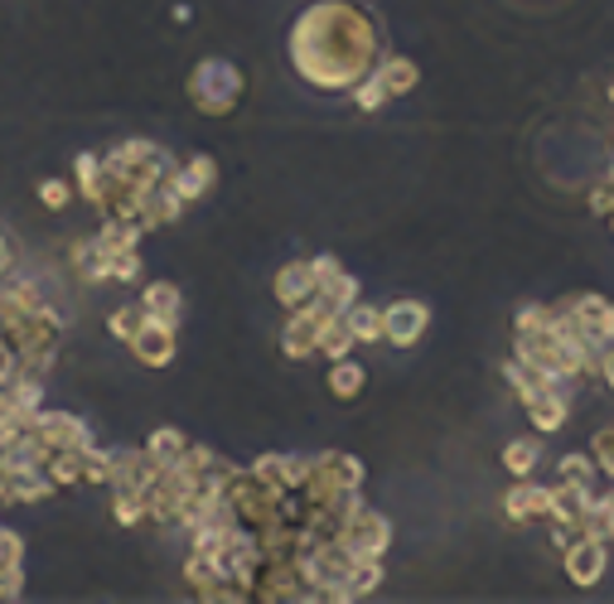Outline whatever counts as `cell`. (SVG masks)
I'll return each instance as SVG.
<instances>
[{"instance_id": "9a60e30c", "label": "cell", "mask_w": 614, "mask_h": 604, "mask_svg": "<svg viewBox=\"0 0 614 604\" xmlns=\"http://www.w3.org/2000/svg\"><path fill=\"white\" fill-rule=\"evenodd\" d=\"M378 83L387 88V98H402V92L417 88V63H407V59H387L382 69H378Z\"/></svg>"}, {"instance_id": "d4e9b609", "label": "cell", "mask_w": 614, "mask_h": 604, "mask_svg": "<svg viewBox=\"0 0 614 604\" xmlns=\"http://www.w3.org/2000/svg\"><path fill=\"white\" fill-rule=\"evenodd\" d=\"M610 223H614V213H610Z\"/></svg>"}, {"instance_id": "6da1fadb", "label": "cell", "mask_w": 614, "mask_h": 604, "mask_svg": "<svg viewBox=\"0 0 614 604\" xmlns=\"http://www.w3.org/2000/svg\"><path fill=\"white\" fill-rule=\"evenodd\" d=\"M372 49H378L372 24L344 0L315 6L290 34L296 69L319 88H354L372 69Z\"/></svg>"}, {"instance_id": "5bb4252c", "label": "cell", "mask_w": 614, "mask_h": 604, "mask_svg": "<svg viewBox=\"0 0 614 604\" xmlns=\"http://www.w3.org/2000/svg\"><path fill=\"white\" fill-rule=\"evenodd\" d=\"M349 329L358 334V344H378V339H387V319H382V310H372V305H354L349 315Z\"/></svg>"}, {"instance_id": "8fae6325", "label": "cell", "mask_w": 614, "mask_h": 604, "mask_svg": "<svg viewBox=\"0 0 614 604\" xmlns=\"http://www.w3.org/2000/svg\"><path fill=\"white\" fill-rule=\"evenodd\" d=\"M581 532L595 542H614V493H595V503L581 518Z\"/></svg>"}, {"instance_id": "ac0fdd59", "label": "cell", "mask_w": 614, "mask_h": 604, "mask_svg": "<svg viewBox=\"0 0 614 604\" xmlns=\"http://www.w3.org/2000/svg\"><path fill=\"white\" fill-rule=\"evenodd\" d=\"M208 180H213V160H194V165L175 180V194H198Z\"/></svg>"}, {"instance_id": "9c48e42d", "label": "cell", "mask_w": 614, "mask_h": 604, "mask_svg": "<svg viewBox=\"0 0 614 604\" xmlns=\"http://www.w3.org/2000/svg\"><path fill=\"white\" fill-rule=\"evenodd\" d=\"M528 416H532V431H538V436L562 431L566 416H571V392H562V387H546L538 401H528Z\"/></svg>"}, {"instance_id": "3957f363", "label": "cell", "mask_w": 614, "mask_h": 604, "mask_svg": "<svg viewBox=\"0 0 614 604\" xmlns=\"http://www.w3.org/2000/svg\"><path fill=\"white\" fill-rule=\"evenodd\" d=\"M237 73L228 69V63H204V69L194 73V98L204 112H228V106L237 102Z\"/></svg>"}, {"instance_id": "ba28073f", "label": "cell", "mask_w": 614, "mask_h": 604, "mask_svg": "<svg viewBox=\"0 0 614 604\" xmlns=\"http://www.w3.org/2000/svg\"><path fill=\"white\" fill-rule=\"evenodd\" d=\"M276 295H282V305L290 310H300V305H310L319 295V276H315V262H290L282 276H276Z\"/></svg>"}, {"instance_id": "30bf717a", "label": "cell", "mask_w": 614, "mask_h": 604, "mask_svg": "<svg viewBox=\"0 0 614 604\" xmlns=\"http://www.w3.org/2000/svg\"><path fill=\"white\" fill-rule=\"evenodd\" d=\"M382 319H387V339L407 348V344L421 339V329H426V319H431V315H426V305H417V300H397Z\"/></svg>"}, {"instance_id": "7c38bea8", "label": "cell", "mask_w": 614, "mask_h": 604, "mask_svg": "<svg viewBox=\"0 0 614 604\" xmlns=\"http://www.w3.org/2000/svg\"><path fill=\"white\" fill-rule=\"evenodd\" d=\"M542 460V440L538 436H523V440H513L509 450H503V469H509L513 479H528L532 469H538Z\"/></svg>"}, {"instance_id": "7a4b0ae2", "label": "cell", "mask_w": 614, "mask_h": 604, "mask_svg": "<svg viewBox=\"0 0 614 604\" xmlns=\"http://www.w3.org/2000/svg\"><path fill=\"white\" fill-rule=\"evenodd\" d=\"M387 542H392V528H387V518L368 513V508H358V513L344 522V532H339V546L354 561H378L387 552Z\"/></svg>"}, {"instance_id": "603a6c76", "label": "cell", "mask_w": 614, "mask_h": 604, "mask_svg": "<svg viewBox=\"0 0 614 604\" xmlns=\"http://www.w3.org/2000/svg\"><path fill=\"white\" fill-rule=\"evenodd\" d=\"M600 378H605V382L614 387V348H610V354H605V372H600Z\"/></svg>"}, {"instance_id": "8992f818", "label": "cell", "mask_w": 614, "mask_h": 604, "mask_svg": "<svg viewBox=\"0 0 614 604\" xmlns=\"http://www.w3.org/2000/svg\"><path fill=\"white\" fill-rule=\"evenodd\" d=\"M595 503V483H581V479H566L562 483H552V522H566V528H581V518H585V508Z\"/></svg>"}, {"instance_id": "e0dca14e", "label": "cell", "mask_w": 614, "mask_h": 604, "mask_svg": "<svg viewBox=\"0 0 614 604\" xmlns=\"http://www.w3.org/2000/svg\"><path fill=\"white\" fill-rule=\"evenodd\" d=\"M562 474H566V479H581V483L605 479V474H600V460H595V454H562Z\"/></svg>"}, {"instance_id": "52a82bcc", "label": "cell", "mask_w": 614, "mask_h": 604, "mask_svg": "<svg viewBox=\"0 0 614 604\" xmlns=\"http://www.w3.org/2000/svg\"><path fill=\"white\" fill-rule=\"evenodd\" d=\"M503 513L513 522H528V518H546L552 513V489H542V483L532 479H518L509 493H503Z\"/></svg>"}, {"instance_id": "44dd1931", "label": "cell", "mask_w": 614, "mask_h": 604, "mask_svg": "<svg viewBox=\"0 0 614 604\" xmlns=\"http://www.w3.org/2000/svg\"><path fill=\"white\" fill-rule=\"evenodd\" d=\"M387 98V88L378 83V73H372V83H364V88H358V106H364V112H372V106H378Z\"/></svg>"}, {"instance_id": "5b68a950", "label": "cell", "mask_w": 614, "mask_h": 604, "mask_svg": "<svg viewBox=\"0 0 614 604\" xmlns=\"http://www.w3.org/2000/svg\"><path fill=\"white\" fill-rule=\"evenodd\" d=\"M571 315L581 319V329L595 339L600 354H610L614 348V305L605 295H571Z\"/></svg>"}, {"instance_id": "7402d4cb", "label": "cell", "mask_w": 614, "mask_h": 604, "mask_svg": "<svg viewBox=\"0 0 614 604\" xmlns=\"http://www.w3.org/2000/svg\"><path fill=\"white\" fill-rule=\"evenodd\" d=\"M44 198H49V204H63V198H69V190H63V184H44Z\"/></svg>"}, {"instance_id": "d6986e66", "label": "cell", "mask_w": 614, "mask_h": 604, "mask_svg": "<svg viewBox=\"0 0 614 604\" xmlns=\"http://www.w3.org/2000/svg\"><path fill=\"white\" fill-rule=\"evenodd\" d=\"M595 460H600V474H605V479H614V426H610V431H600L595 436Z\"/></svg>"}, {"instance_id": "cb8c5ba5", "label": "cell", "mask_w": 614, "mask_h": 604, "mask_svg": "<svg viewBox=\"0 0 614 604\" xmlns=\"http://www.w3.org/2000/svg\"><path fill=\"white\" fill-rule=\"evenodd\" d=\"M0 266H6V242H0Z\"/></svg>"}, {"instance_id": "277c9868", "label": "cell", "mask_w": 614, "mask_h": 604, "mask_svg": "<svg viewBox=\"0 0 614 604\" xmlns=\"http://www.w3.org/2000/svg\"><path fill=\"white\" fill-rule=\"evenodd\" d=\"M610 542H595V536H576V542H571L566 546V575H571V581H576L581 590H591V585H600V575H605V566H610Z\"/></svg>"}, {"instance_id": "ffe728a7", "label": "cell", "mask_w": 614, "mask_h": 604, "mask_svg": "<svg viewBox=\"0 0 614 604\" xmlns=\"http://www.w3.org/2000/svg\"><path fill=\"white\" fill-rule=\"evenodd\" d=\"M591 208L600 213V218H610V213H614V180L595 184V190H591Z\"/></svg>"}, {"instance_id": "2e32d148", "label": "cell", "mask_w": 614, "mask_h": 604, "mask_svg": "<svg viewBox=\"0 0 614 604\" xmlns=\"http://www.w3.org/2000/svg\"><path fill=\"white\" fill-rule=\"evenodd\" d=\"M358 387H364V368H358L354 358H334V368H329V392L358 397Z\"/></svg>"}, {"instance_id": "4fadbf2b", "label": "cell", "mask_w": 614, "mask_h": 604, "mask_svg": "<svg viewBox=\"0 0 614 604\" xmlns=\"http://www.w3.org/2000/svg\"><path fill=\"white\" fill-rule=\"evenodd\" d=\"M354 344H358V334L349 329V319H344V315H339V319H329L325 334H319V354H325L329 362H334V358H349V348H354Z\"/></svg>"}]
</instances>
